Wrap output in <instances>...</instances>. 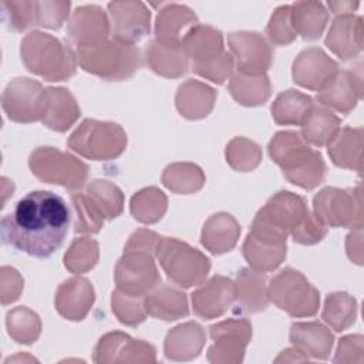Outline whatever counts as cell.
<instances>
[{
    "label": "cell",
    "mask_w": 364,
    "mask_h": 364,
    "mask_svg": "<svg viewBox=\"0 0 364 364\" xmlns=\"http://www.w3.org/2000/svg\"><path fill=\"white\" fill-rule=\"evenodd\" d=\"M71 213L65 200L50 191H33L1 219L3 242L30 256L50 257L64 242Z\"/></svg>",
    "instance_id": "obj_1"
},
{
    "label": "cell",
    "mask_w": 364,
    "mask_h": 364,
    "mask_svg": "<svg viewBox=\"0 0 364 364\" xmlns=\"http://www.w3.org/2000/svg\"><path fill=\"white\" fill-rule=\"evenodd\" d=\"M267 149L290 183L310 191L324 181L327 168L321 154L310 148L299 132H277Z\"/></svg>",
    "instance_id": "obj_2"
},
{
    "label": "cell",
    "mask_w": 364,
    "mask_h": 364,
    "mask_svg": "<svg viewBox=\"0 0 364 364\" xmlns=\"http://www.w3.org/2000/svg\"><path fill=\"white\" fill-rule=\"evenodd\" d=\"M26 68L47 81H64L77 71V53L61 40L43 31H31L21 41Z\"/></svg>",
    "instance_id": "obj_3"
},
{
    "label": "cell",
    "mask_w": 364,
    "mask_h": 364,
    "mask_svg": "<svg viewBox=\"0 0 364 364\" xmlns=\"http://www.w3.org/2000/svg\"><path fill=\"white\" fill-rule=\"evenodd\" d=\"M74 206L75 233H97L105 219H115L124 208V195L121 189L109 181H92L85 192L71 195Z\"/></svg>",
    "instance_id": "obj_4"
},
{
    "label": "cell",
    "mask_w": 364,
    "mask_h": 364,
    "mask_svg": "<svg viewBox=\"0 0 364 364\" xmlns=\"http://www.w3.org/2000/svg\"><path fill=\"white\" fill-rule=\"evenodd\" d=\"M81 68L105 81H122L132 77L142 65L141 53L135 44L105 40L87 48H77Z\"/></svg>",
    "instance_id": "obj_5"
},
{
    "label": "cell",
    "mask_w": 364,
    "mask_h": 364,
    "mask_svg": "<svg viewBox=\"0 0 364 364\" xmlns=\"http://www.w3.org/2000/svg\"><path fill=\"white\" fill-rule=\"evenodd\" d=\"M154 255L166 276L181 287L202 283L210 270V260L203 253L175 237L161 236Z\"/></svg>",
    "instance_id": "obj_6"
},
{
    "label": "cell",
    "mask_w": 364,
    "mask_h": 364,
    "mask_svg": "<svg viewBox=\"0 0 364 364\" xmlns=\"http://www.w3.org/2000/svg\"><path fill=\"white\" fill-rule=\"evenodd\" d=\"M67 145L84 158L108 161L125 151L127 135L118 124L88 118L70 135Z\"/></svg>",
    "instance_id": "obj_7"
},
{
    "label": "cell",
    "mask_w": 364,
    "mask_h": 364,
    "mask_svg": "<svg viewBox=\"0 0 364 364\" xmlns=\"http://www.w3.org/2000/svg\"><path fill=\"white\" fill-rule=\"evenodd\" d=\"M267 297L291 317H310L318 310V291L297 270L290 267L274 276L267 289Z\"/></svg>",
    "instance_id": "obj_8"
},
{
    "label": "cell",
    "mask_w": 364,
    "mask_h": 364,
    "mask_svg": "<svg viewBox=\"0 0 364 364\" xmlns=\"http://www.w3.org/2000/svg\"><path fill=\"white\" fill-rule=\"evenodd\" d=\"M28 165L40 181L61 185L70 191L81 189L88 176V166L82 161L53 146H40L33 151Z\"/></svg>",
    "instance_id": "obj_9"
},
{
    "label": "cell",
    "mask_w": 364,
    "mask_h": 364,
    "mask_svg": "<svg viewBox=\"0 0 364 364\" xmlns=\"http://www.w3.org/2000/svg\"><path fill=\"white\" fill-rule=\"evenodd\" d=\"M360 193V185L354 189L324 188L313 199V213L324 226L361 229L363 209Z\"/></svg>",
    "instance_id": "obj_10"
},
{
    "label": "cell",
    "mask_w": 364,
    "mask_h": 364,
    "mask_svg": "<svg viewBox=\"0 0 364 364\" xmlns=\"http://www.w3.org/2000/svg\"><path fill=\"white\" fill-rule=\"evenodd\" d=\"M70 1H3V21L10 30L23 31L34 26L58 30L68 18Z\"/></svg>",
    "instance_id": "obj_11"
},
{
    "label": "cell",
    "mask_w": 364,
    "mask_h": 364,
    "mask_svg": "<svg viewBox=\"0 0 364 364\" xmlns=\"http://www.w3.org/2000/svg\"><path fill=\"white\" fill-rule=\"evenodd\" d=\"M1 107L7 118L14 122L40 121L47 107V88L31 78H14L3 91Z\"/></svg>",
    "instance_id": "obj_12"
},
{
    "label": "cell",
    "mask_w": 364,
    "mask_h": 364,
    "mask_svg": "<svg viewBox=\"0 0 364 364\" xmlns=\"http://www.w3.org/2000/svg\"><path fill=\"white\" fill-rule=\"evenodd\" d=\"M159 282L161 276L151 253L124 252L115 266L117 289L128 296L145 297Z\"/></svg>",
    "instance_id": "obj_13"
},
{
    "label": "cell",
    "mask_w": 364,
    "mask_h": 364,
    "mask_svg": "<svg viewBox=\"0 0 364 364\" xmlns=\"http://www.w3.org/2000/svg\"><path fill=\"white\" fill-rule=\"evenodd\" d=\"M213 346L208 351L210 363L236 364L243 360L252 337V324L245 318H229L209 327Z\"/></svg>",
    "instance_id": "obj_14"
},
{
    "label": "cell",
    "mask_w": 364,
    "mask_h": 364,
    "mask_svg": "<svg viewBox=\"0 0 364 364\" xmlns=\"http://www.w3.org/2000/svg\"><path fill=\"white\" fill-rule=\"evenodd\" d=\"M230 55L237 71L245 74H266L273 61L272 46L259 34L252 31H235L228 36Z\"/></svg>",
    "instance_id": "obj_15"
},
{
    "label": "cell",
    "mask_w": 364,
    "mask_h": 364,
    "mask_svg": "<svg viewBox=\"0 0 364 364\" xmlns=\"http://www.w3.org/2000/svg\"><path fill=\"white\" fill-rule=\"evenodd\" d=\"M112 37L118 41L135 44L149 33L151 13L142 1L108 3Z\"/></svg>",
    "instance_id": "obj_16"
},
{
    "label": "cell",
    "mask_w": 364,
    "mask_h": 364,
    "mask_svg": "<svg viewBox=\"0 0 364 364\" xmlns=\"http://www.w3.org/2000/svg\"><path fill=\"white\" fill-rule=\"evenodd\" d=\"M109 28L104 10L95 4H87L74 10L67 26V37L77 48H87L104 43Z\"/></svg>",
    "instance_id": "obj_17"
},
{
    "label": "cell",
    "mask_w": 364,
    "mask_h": 364,
    "mask_svg": "<svg viewBox=\"0 0 364 364\" xmlns=\"http://www.w3.org/2000/svg\"><path fill=\"white\" fill-rule=\"evenodd\" d=\"M155 360L154 346L142 340H134L121 331H112L101 337L94 351L95 363H154Z\"/></svg>",
    "instance_id": "obj_18"
},
{
    "label": "cell",
    "mask_w": 364,
    "mask_h": 364,
    "mask_svg": "<svg viewBox=\"0 0 364 364\" xmlns=\"http://www.w3.org/2000/svg\"><path fill=\"white\" fill-rule=\"evenodd\" d=\"M363 98V75L361 64L357 70H343L331 78V81L317 92V101L327 108L341 114H348L357 101Z\"/></svg>",
    "instance_id": "obj_19"
},
{
    "label": "cell",
    "mask_w": 364,
    "mask_h": 364,
    "mask_svg": "<svg viewBox=\"0 0 364 364\" xmlns=\"http://www.w3.org/2000/svg\"><path fill=\"white\" fill-rule=\"evenodd\" d=\"M338 64L321 48L303 50L293 63V81L304 88L320 91L337 74Z\"/></svg>",
    "instance_id": "obj_20"
},
{
    "label": "cell",
    "mask_w": 364,
    "mask_h": 364,
    "mask_svg": "<svg viewBox=\"0 0 364 364\" xmlns=\"http://www.w3.org/2000/svg\"><path fill=\"white\" fill-rule=\"evenodd\" d=\"M235 283L225 276H213L192 293L196 316L210 320L222 316L235 301Z\"/></svg>",
    "instance_id": "obj_21"
},
{
    "label": "cell",
    "mask_w": 364,
    "mask_h": 364,
    "mask_svg": "<svg viewBox=\"0 0 364 364\" xmlns=\"http://www.w3.org/2000/svg\"><path fill=\"white\" fill-rule=\"evenodd\" d=\"M196 14L183 4H166L156 16L155 40L165 46H182L186 34L198 26Z\"/></svg>",
    "instance_id": "obj_22"
},
{
    "label": "cell",
    "mask_w": 364,
    "mask_h": 364,
    "mask_svg": "<svg viewBox=\"0 0 364 364\" xmlns=\"http://www.w3.org/2000/svg\"><path fill=\"white\" fill-rule=\"evenodd\" d=\"M326 46L343 61L355 58L363 50V18L353 14L337 16L326 37Z\"/></svg>",
    "instance_id": "obj_23"
},
{
    "label": "cell",
    "mask_w": 364,
    "mask_h": 364,
    "mask_svg": "<svg viewBox=\"0 0 364 364\" xmlns=\"http://www.w3.org/2000/svg\"><path fill=\"white\" fill-rule=\"evenodd\" d=\"M95 293L91 283L84 277H71L60 284L55 293V309L67 320H82L92 303Z\"/></svg>",
    "instance_id": "obj_24"
},
{
    "label": "cell",
    "mask_w": 364,
    "mask_h": 364,
    "mask_svg": "<svg viewBox=\"0 0 364 364\" xmlns=\"http://www.w3.org/2000/svg\"><path fill=\"white\" fill-rule=\"evenodd\" d=\"M183 51L191 60V67L208 64L223 55V36L219 30L210 26H195L182 43Z\"/></svg>",
    "instance_id": "obj_25"
},
{
    "label": "cell",
    "mask_w": 364,
    "mask_h": 364,
    "mask_svg": "<svg viewBox=\"0 0 364 364\" xmlns=\"http://www.w3.org/2000/svg\"><path fill=\"white\" fill-rule=\"evenodd\" d=\"M235 289L236 313H257L267 307L269 297L266 276L262 272L255 269H242L237 272Z\"/></svg>",
    "instance_id": "obj_26"
},
{
    "label": "cell",
    "mask_w": 364,
    "mask_h": 364,
    "mask_svg": "<svg viewBox=\"0 0 364 364\" xmlns=\"http://www.w3.org/2000/svg\"><path fill=\"white\" fill-rule=\"evenodd\" d=\"M290 341L306 357L326 360L331 351L334 337L327 327L317 321L293 323L290 327Z\"/></svg>",
    "instance_id": "obj_27"
},
{
    "label": "cell",
    "mask_w": 364,
    "mask_h": 364,
    "mask_svg": "<svg viewBox=\"0 0 364 364\" xmlns=\"http://www.w3.org/2000/svg\"><path fill=\"white\" fill-rule=\"evenodd\" d=\"M240 226L237 220L225 212L212 215L203 225L200 243L213 255L232 250L239 239Z\"/></svg>",
    "instance_id": "obj_28"
},
{
    "label": "cell",
    "mask_w": 364,
    "mask_h": 364,
    "mask_svg": "<svg viewBox=\"0 0 364 364\" xmlns=\"http://www.w3.org/2000/svg\"><path fill=\"white\" fill-rule=\"evenodd\" d=\"M216 100V91L209 85L188 80L179 85L176 92V108L188 119H200L210 114Z\"/></svg>",
    "instance_id": "obj_29"
},
{
    "label": "cell",
    "mask_w": 364,
    "mask_h": 364,
    "mask_svg": "<svg viewBox=\"0 0 364 364\" xmlns=\"http://www.w3.org/2000/svg\"><path fill=\"white\" fill-rule=\"evenodd\" d=\"M206 336L203 328L193 321L176 326L165 338V355L173 361H186L199 355Z\"/></svg>",
    "instance_id": "obj_30"
},
{
    "label": "cell",
    "mask_w": 364,
    "mask_h": 364,
    "mask_svg": "<svg viewBox=\"0 0 364 364\" xmlns=\"http://www.w3.org/2000/svg\"><path fill=\"white\" fill-rule=\"evenodd\" d=\"M80 107L73 94L65 88H47V107L43 124L53 131H67L80 117Z\"/></svg>",
    "instance_id": "obj_31"
},
{
    "label": "cell",
    "mask_w": 364,
    "mask_h": 364,
    "mask_svg": "<svg viewBox=\"0 0 364 364\" xmlns=\"http://www.w3.org/2000/svg\"><path fill=\"white\" fill-rule=\"evenodd\" d=\"M145 60L154 73L168 78H178L189 68V60L182 46H165L155 38L145 48Z\"/></svg>",
    "instance_id": "obj_32"
},
{
    "label": "cell",
    "mask_w": 364,
    "mask_h": 364,
    "mask_svg": "<svg viewBox=\"0 0 364 364\" xmlns=\"http://www.w3.org/2000/svg\"><path fill=\"white\" fill-rule=\"evenodd\" d=\"M328 155L334 165L361 173L363 168V128L344 127L331 139Z\"/></svg>",
    "instance_id": "obj_33"
},
{
    "label": "cell",
    "mask_w": 364,
    "mask_h": 364,
    "mask_svg": "<svg viewBox=\"0 0 364 364\" xmlns=\"http://www.w3.org/2000/svg\"><path fill=\"white\" fill-rule=\"evenodd\" d=\"M144 307L149 316L165 321L186 317L189 313L185 293L168 284H164L151 294H146L144 299Z\"/></svg>",
    "instance_id": "obj_34"
},
{
    "label": "cell",
    "mask_w": 364,
    "mask_h": 364,
    "mask_svg": "<svg viewBox=\"0 0 364 364\" xmlns=\"http://www.w3.org/2000/svg\"><path fill=\"white\" fill-rule=\"evenodd\" d=\"M290 7L296 34H300L304 40L318 38L328 21V11L324 4L318 1H297Z\"/></svg>",
    "instance_id": "obj_35"
},
{
    "label": "cell",
    "mask_w": 364,
    "mask_h": 364,
    "mask_svg": "<svg viewBox=\"0 0 364 364\" xmlns=\"http://www.w3.org/2000/svg\"><path fill=\"white\" fill-rule=\"evenodd\" d=\"M341 129V119L321 107H313L301 124V136L314 146H324Z\"/></svg>",
    "instance_id": "obj_36"
},
{
    "label": "cell",
    "mask_w": 364,
    "mask_h": 364,
    "mask_svg": "<svg viewBox=\"0 0 364 364\" xmlns=\"http://www.w3.org/2000/svg\"><path fill=\"white\" fill-rule=\"evenodd\" d=\"M313 98L297 90L279 94L272 104V115L279 125H301L311 108Z\"/></svg>",
    "instance_id": "obj_37"
},
{
    "label": "cell",
    "mask_w": 364,
    "mask_h": 364,
    "mask_svg": "<svg viewBox=\"0 0 364 364\" xmlns=\"http://www.w3.org/2000/svg\"><path fill=\"white\" fill-rule=\"evenodd\" d=\"M232 97L242 105L255 107L264 104L270 97V81L266 74H245L236 71L229 82Z\"/></svg>",
    "instance_id": "obj_38"
},
{
    "label": "cell",
    "mask_w": 364,
    "mask_h": 364,
    "mask_svg": "<svg viewBox=\"0 0 364 364\" xmlns=\"http://www.w3.org/2000/svg\"><path fill=\"white\" fill-rule=\"evenodd\" d=\"M242 252L252 269L270 272L274 270L286 257V245L264 243L247 235Z\"/></svg>",
    "instance_id": "obj_39"
},
{
    "label": "cell",
    "mask_w": 364,
    "mask_h": 364,
    "mask_svg": "<svg viewBox=\"0 0 364 364\" xmlns=\"http://www.w3.org/2000/svg\"><path fill=\"white\" fill-rule=\"evenodd\" d=\"M168 206V199L162 191L155 186L141 189L131 198V213L142 223H155L161 220Z\"/></svg>",
    "instance_id": "obj_40"
},
{
    "label": "cell",
    "mask_w": 364,
    "mask_h": 364,
    "mask_svg": "<svg viewBox=\"0 0 364 364\" xmlns=\"http://www.w3.org/2000/svg\"><path fill=\"white\" fill-rule=\"evenodd\" d=\"M162 183L176 193H192L203 186L205 175L193 164H172L165 168Z\"/></svg>",
    "instance_id": "obj_41"
},
{
    "label": "cell",
    "mask_w": 364,
    "mask_h": 364,
    "mask_svg": "<svg viewBox=\"0 0 364 364\" xmlns=\"http://www.w3.org/2000/svg\"><path fill=\"white\" fill-rule=\"evenodd\" d=\"M6 326L9 336L21 344L34 343L41 330V321L37 313L27 307H16L7 313Z\"/></svg>",
    "instance_id": "obj_42"
},
{
    "label": "cell",
    "mask_w": 364,
    "mask_h": 364,
    "mask_svg": "<svg viewBox=\"0 0 364 364\" xmlns=\"http://www.w3.org/2000/svg\"><path fill=\"white\" fill-rule=\"evenodd\" d=\"M357 316V303L347 293H331L326 299L323 320L336 331H343L354 324Z\"/></svg>",
    "instance_id": "obj_43"
},
{
    "label": "cell",
    "mask_w": 364,
    "mask_h": 364,
    "mask_svg": "<svg viewBox=\"0 0 364 364\" xmlns=\"http://www.w3.org/2000/svg\"><path fill=\"white\" fill-rule=\"evenodd\" d=\"M98 255V243L94 239H75L64 255V264L71 273H85L97 264Z\"/></svg>",
    "instance_id": "obj_44"
},
{
    "label": "cell",
    "mask_w": 364,
    "mask_h": 364,
    "mask_svg": "<svg viewBox=\"0 0 364 364\" xmlns=\"http://www.w3.org/2000/svg\"><path fill=\"white\" fill-rule=\"evenodd\" d=\"M262 159V151L257 144L250 139L237 136L226 146V161L239 172L253 171Z\"/></svg>",
    "instance_id": "obj_45"
},
{
    "label": "cell",
    "mask_w": 364,
    "mask_h": 364,
    "mask_svg": "<svg viewBox=\"0 0 364 364\" xmlns=\"http://www.w3.org/2000/svg\"><path fill=\"white\" fill-rule=\"evenodd\" d=\"M142 297L128 296L118 289L112 293V311L118 320L127 326H138L145 320L146 311L144 307Z\"/></svg>",
    "instance_id": "obj_46"
},
{
    "label": "cell",
    "mask_w": 364,
    "mask_h": 364,
    "mask_svg": "<svg viewBox=\"0 0 364 364\" xmlns=\"http://www.w3.org/2000/svg\"><path fill=\"white\" fill-rule=\"evenodd\" d=\"M266 34L276 46H287L296 40L297 34L293 28L291 7L289 4L276 9L266 27Z\"/></svg>",
    "instance_id": "obj_47"
},
{
    "label": "cell",
    "mask_w": 364,
    "mask_h": 364,
    "mask_svg": "<svg viewBox=\"0 0 364 364\" xmlns=\"http://www.w3.org/2000/svg\"><path fill=\"white\" fill-rule=\"evenodd\" d=\"M233 57L230 55V53L225 51L223 55H220L219 58L208 63V64H203V65H199V67H193L192 71L203 78H208L212 82H216V84H223L229 75L232 74L233 71Z\"/></svg>",
    "instance_id": "obj_48"
},
{
    "label": "cell",
    "mask_w": 364,
    "mask_h": 364,
    "mask_svg": "<svg viewBox=\"0 0 364 364\" xmlns=\"http://www.w3.org/2000/svg\"><path fill=\"white\" fill-rule=\"evenodd\" d=\"M327 233V228L314 216V213H309L307 218L290 233L293 240L301 245H314L323 240Z\"/></svg>",
    "instance_id": "obj_49"
},
{
    "label": "cell",
    "mask_w": 364,
    "mask_h": 364,
    "mask_svg": "<svg viewBox=\"0 0 364 364\" xmlns=\"http://www.w3.org/2000/svg\"><path fill=\"white\" fill-rule=\"evenodd\" d=\"M24 286L23 277L13 267L3 266L1 267V304L6 306L18 299Z\"/></svg>",
    "instance_id": "obj_50"
},
{
    "label": "cell",
    "mask_w": 364,
    "mask_h": 364,
    "mask_svg": "<svg viewBox=\"0 0 364 364\" xmlns=\"http://www.w3.org/2000/svg\"><path fill=\"white\" fill-rule=\"evenodd\" d=\"M159 235H156L152 230H146V229H139L135 233L131 235L127 246H125V252H146V253H155V247L156 243L159 240Z\"/></svg>",
    "instance_id": "obj_51"
},
{
    "label": "cell",
    "mask_w": 364,
    "mask_h": 364,
    "mask_svg": "<svg viewBox=\"0 0 364 364\" xmlns=\"http://www.w3.org/2000/svg\"><path fill=\"white\" fill-rule=\"evenodd\" d=\"M327 4L331 13H334L336 16L353 14V11L357 10L360 6V3H351V1H328Z\"/></svg>",
    "instance_id": "obj_52"
}]
</instances>
